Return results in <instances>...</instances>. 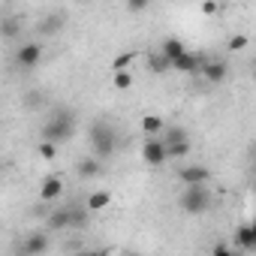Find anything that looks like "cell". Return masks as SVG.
Segmentation results:
<instances>
[{
    "label": "cell",
    "instance_id": "7",
    "mask_svg": "<svg viewBox=\"0 0 256 256\" xmlns=\"http://www.w3.org/2000/svg\"><path fill=\"white\" fill-rule=\"evenodd\" d=\"M64 28H66V12L54 10V12H48V16H42V18H40V24H36V34L48 40V36H58Z\"/></svg>",
    "mask_w": 256,
    "mask_h": 256
},
{
    "label": "cell",
    "instance_id": "28",
    "mask_svg": "<svg viewBox=\"0 0 256 256\" xmlns=\"http://www.w3.org/2000/svg\"><path fill=\"white\" fill-rule=\"evenodd\" d=\"M214 253H217V256H226V253H232V247H226V244H217V247H214Z\"/></svg>",
    "mask_w": 256,
    "mask_h": 256
},
{
    "label": "cell",
    "instance_id": "12",
    "mask_svg": "<svg viewBox=\"0 0 256 256\" xmlns=\"http://www.w3.org/2000/svg\"><path fill=\"white\" fill-rule=\"evenodd\" d=\"M235 244H238L244 253H253V250H256V229H253V223H241V226H238Z\"/></svg>",
    "mask_w": 256,
    "mask_h": 256
},
{
    "label": "cell",
    "instance_id": "6",
    "mask_svg": "<svg viewBox=\"0 0 256 256\" xmlns=\"http://www.w3.org/2000/svg\"><path fill=\"white\" fill-rule=\"evenodd\" d=\"M142 160L148 166H163L166 163V142L160 136H148L142 145Z\"/></svg>",
    "mask_w": 256,
    "mask_h": 256
},
{
    "label": "cell",
    "instance_id": "25",
    "mask_svg": "<svg viewBox=\"0 0 256 256\" xmlns=\"http://www.w3.org/2000/svg\"><path fill=\"white\" fill-rule=\"evenodd\" d=\"M36 151H40V157H42V160H54V154H58V145H54V142H46V139H40Z\"/></svg>",
    "mask_w": 256,
    "mask_h": 256
},
{
    "label": "cell",
    "instance_id": "18",
    "mask_svg": "<svg viewBox=\"0 0 256 256\" xmlns=\"http://www.w3.org/2000/svg\"><path fill=\"white\" fill-rule=\"evenodd\" d=\"M163 126H166V120H163L160 114H145V118H142V133H145V136H160Z\"/></svg>",
    "mask_w": 256,
    "mask_h": 256
},
{
    "label": "cell",
    "instance_id": "9",
    "mask_svg": "<svg viewBox=\"0 0 256 256\" xmlns=\"http://www.w3.org/2000/svg\"><path fill=\"white\" fill-rule=\"evenodd\" d=\"M76 175H78L82 181L100 178V175H102V160H100V157H82V160L76 163Z\"/></svg>",
    "mask_w": 256,
    "mask_h": 256
},
{
    "label": "cell",
    "instance_id": "10",
    "mask_svg": "<svg viewBox=\"0 0 256 256\" xmlns=\"http://www.w3.org/2000/svg\"><path fill=\"white\" fill-rule=\"evenodd\" d=\"M60 196H64V178L48 175V178L42 181V187H40V199H42V202H54V199H60Z\"/></svg>",
    "mask_w": 256,
    "mask_h": 256
},
{
    "label": "cell",
    "instance_id": "5",
    "mask_svg": "<svg viewBox=\"0 0 256 256\" xmlns=\"http://www.w3.org/2000/svg\"><path fill=\"white\" fill-rule=\"evenodd\" d=\"M196 72H202V78H205L208 84H220V82L229 76V64L220 60V58H214V60H199V70H196Z\"/></svg>",
    "mask_w": 256,
    "mask_h": 256
},
{
    "label": "cell",
    "instance_id": "11",
    "mask_svg": "<svg viewBox=\"0 0 256 256\" xmlns=\"http://www.w3.org/2000/svg\"><path fill=\"white\" fill-rule=\"evenodd\" d=\"M46 226H48V232H64V229H70V208H52V211L46 214Z\"/></svg>",
    "mask_w": 256,
    "mask_h": 256
},
{
    "label": "cell",
    "instance_id": "8",
    "mask_svg": "<svg viewBox=\"0 0 256 256\" xmlns=\"http://www.w3.org/2000/svg\"><path fill=\"white\" fill-rule=\"evenodd\" d=\"M181 184H208L211 181V169L208 166H199V163H187L181 172H178Z\"/></svg>",
    "mask_w": 256,
    "mask_h": 256
},
{
    "label": "cell",
    "instance_id": "4",
    "mask_svg": "<svg viewBox=\"0 0 256 256\" xmlns=\"http://www.w3.org/2000/svg\"><path fill=\"white\" fill-rule=\"evenodd\" d=\"M42 54H46L42 42H22L16 52V66L18 70H36L42 64Z\"/></svg>",
    "mask_w": 256,
    "mask_h": 256
},
{
    "label": "cell",
    "instance_id": "14",
    "mask_svg": "<svg viewBox=\"0 0 256 256\" xmlns=\"http://www.w3.org/2000/svg\"><path fill=\"white\" fill-rule=\"evenodd\" d=\"M18 34H22L18 16H0V40H16Z\"/></svg>",
    "mask_w": 256,
    "mask_h": 256
},
{
    "label": "cell",
    "instance_id": "17",
    "mask_svg": "<svg viewBox=\"0 0 256 256\" xmlns=\"http://www.w3.org/2000/svg\"><path fill=\"white\" fill-rule=\"evenodd\" d=\"M108 205H112V193H108V190H94V193L88 196V202H84L88 211H102V208H108Z\"/></svg>",
    "mask_w": 256,
    "mask_h": 256
},
{
    "label": "cell",
    "instance_id": "29",
    "mask_svg": "<svg viewBox=\"0 0 256 256\" xmlns=\"http://www.w3.org/2000/svg\"><path fill=\"white\" fill-rule=\"evenodd\" d=\"M220 4H235V0H220Z\"/></svg>",
    "mask_w": 256,
    "mask_h": 256
},
{
    "label": "cell",
    "instance_id": "27",
    "mask_svg": "<svg viewBox=\"0 0 256 256\" xmlns=\"http://www.w3.org/2000/svg\"><path fill=\"white\" fill-rule=\"evenodd\" d=\"M202 12H205V16H217V12H220V4H217V0H205V4H202Z\"/></svg>",
    "mask_w": 256,
    "mask_h": 256
},
{
    "label": "cell",
    "instance_id": "20",
    "mask_svg": "<svg viewBox=\"0 0 256 256\" xmlns=\"http://www.w3.org/2000/svg\"><path fill=\"white\" fill-rule=\"evenodd\" d=\"M84 226H88V208L70 205V229H84Z\"/></svg>",
    "mask_w": 256,
    "mask_h": 256
},
{
    "label": "cell",
    "instance_id": "15",
    "mask_svg": "<svg viewBox=\"0 0 256 256\" xmlns=\"http://www.w3.org/2000/svg\"><path fill=\"white\" fill-rule=\"evenodd\" d=\"M172 70H178V72H196L199 70V58L184 48L178 58H172Z\"/></svg>",
    "mask_w": 256,
    "mask_h": 256
},
{
    "label": "cell",
    "instance_id": "23",
    "mask_svg": "<svg viewBox=\"0 0 256 256\" xmlns=\"http://www.w3.org/2000/svg\"><path fill=\"white\" fill-rule=\"evenodd\" d=\"M148 66H151V72H169V70H172V60H169L166 54H151Z\"/></svg>",
    "mask_w": 256,
    "mask_h": 256
},
{
    "label": "cell",
    "instance_id": "24",
    "mask_svg": "<svg viewBox=\"0 0 256 256\" xmlns=\"http://www.w3.org/2000/svg\"><path fill=\"white\" fill-rule=\"evenodd\" d=\"M124 6H126V12H133V16H142V12L151 6V0H124Z\"/></svg>",
    "mask_w": 256,
    "mask_h": 256
},
{
    "label": "cell",
    "instance_id": "22",
    "mask_svg": "<svg viewBox=\"0 0 256 256\" xmlns=\"http://www.w3.org/2000/svg\"><path fill=\"white\" fill-rule=\"evenodd\" d=\"M136 60V52H124L112 60V72H120V70H130V64Z\"/></svg>",
    "mask_w": 256,
    "mask_h": 256
},
{
    "label": "cell",
    "instance_id": "21",
    "mask_svg": "<svg viewBox=\"0 0 256 256\" xmlns=\"http://www.w3.org/2000/svg\"><path fill=\"white\" fill-rule=\"evenodd\" d=\"M112 88H114V90H130V88H133V72H130V70H120V72H114V78H112Z\"/></svg>",
    "mask_w": 256,
    "mask_h": 256
},
{
    "label": "cell",
    "instance_id": "19",
    "mask_svg": "<svg viewBox=\"0 0 256 256\" xmlns=\"http://www.w3.org/2000/svg\"><path fill=\"white\" fill-rule=\"evenodd\" d=\"M181 52H184V40H178V36H166V40H163V46H160V54H166L169 60H172V58H178Z\"/></svg>",
    "mask_w": 256,
    "mask_h": 256
},
{
    "label": "cell",
    "instance_id": "3",
    "mask_svg": "<svg viewBox=\"0 0 256 256\" xmlns=\"http://www.w3.org/2000/svg\"><path fill=\"white\" fill-rule=\"evenodd\" d=\"M214 196H211V187L208 184H187L184 193L178 196V205L184 214H205L211 208Z\"/></svg>",
    "mask_w": 256,
    "mask_h": 256
},
{
    "label": "cell",
    "instance_id": "1",
    "mask_svg": "<svg viewBox=\"0 0 256 256\" xmlns=\"http://www.w3.org/2000/svg\"><path fill=\"white\" fill-rule=\"evenodd\" d=\"M72 136H76V114H72L70 108H58V112L42 124V130H40V139L54 142V145L70 142Z\"/></svg>",
    "mask_w": 256,
    "mask_h": 256
},
{
    "label": "cell",
    "instance_id": "13",
    "mask_svg": "<svg viewBox=\"0 0 256 256\" xmlns=\"http://www.w3.org/2000/svg\"><path fill=\"white\" fill-rule=\"evenodd\" d=\"M48 244H52L48 232H30V235L24 238V244H22V253H46Z\"/></svg>",
    "mask_w": 256,
    "mask_h": 256
},
{
    "label": "cell",
    "instance_id": "2",
    "mask_svg": "<svg viewBox=\"0 0 256 256\" xmlns=\"http://www.w3.org/2000/svg\"><path fill=\"white\" fill-rule=\"evenodd\" d=\"M88 142H90L94 157H100V160L112 157L118 151V130H114V124L112 120H94L90 130H88Z\"/></svg>",
    "mask_w": 256,
    "mask_h": 256
},
{
    "label": "cell",
    "instance_id": "26",
    "mask_svg": "<svg viewBox=\"0 0 256 256\" xmlns=\"http://www.w3.org/2000/svg\"><path fill=\"white\" fill-rule=\"evenodd\" d=\"M247 46H250V40H247L244 34H235V36H229V42H226L229 52H241V48H247Z\"/></svg>",
    "mask_w": 256,
    "mask_h": 256
},
{
    "label": "cell",
    "instance_id": "16",
    "mask_svg": "<svg viewBox=\"0 0 256 256\" xmlns=\"http://www.w3.org/2000/svg\"><path fill=\"white\" fill-rule=\"evenodd\" d=\"M190 154V139H175L166 142V160H184Z\"/></svg>",
    "mask_w": 256,
    "mask_h": 256
}]
</instances>
